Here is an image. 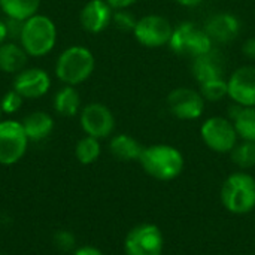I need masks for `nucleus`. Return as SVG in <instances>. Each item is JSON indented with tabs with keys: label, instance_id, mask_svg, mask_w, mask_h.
<instances>
[{
	"label": "nucleus",
	"instance_id": "nucleus-1",
	"mask_svg": "<svg viewBox=\"0 0 255 255\" xmlns=\"http://www.w3.org/2000/svg\"><path fill=\"white\" fill-rule=\"evenodd\" d=\"M139 163L149 176L158 181H172L184 170V155L181 151L164 143L143 148Z\"/></svg>",
	"mask_w": 255,
	"mask_h": 255
},
{
	"label": "nucleus",
	"instance_id": "nucleus-2",
	"mask_svg": "<svg viewBox=\"0 0 255 255\" xmlns=\"http://www.w3.org/2000/svg\"><path fill=\"white\" fill-rule=\"evenodd\" d=\"M57 42V28L51 18L36 13L22 22L19 45L30 57L49 54Z\"/></svg>",
	"mask_w": 255,
	"mask_h": 255
},
{
	"label": "nucleus",
	"instance_id": "nucleus-3",
	"mask_svg": "<svg viewBox=\"0 0 255 255\" xmlns=\"http://www.w3.org/2000/svg\"><path fill=\"white\" fill-rule=\"evenodd\" d=\"M96 60L93 52L81 45L64 49L55 64V75L64 85L76 87L87 81L94 72Z\"/></svg>",
	"mask_w": 255,
	"mask_h": 255
},
{
	"label": "nucleus",
	"instance_id": "nucleus-4",
	"mask_svg": "<svg viewBox=\"0 0 255 255\" xmlns=\"http://www.w3.org/2000/svg\"><path fill=\"white\" fill-rule=\"evenodd\" d=\"M221 202L232 214H248L255 208V179L244 172L230 175L221 187Z\"/></svg>",
	"mask_w": 255,
	"mask_h": 255
},
{
	"label": "nucleus",
	"instance_id": "nucleus-5",
	"mask_svg": "<svg viewBox=\"0 0 255 255\" xmlns=\"http://www.w3.org/2000/svg\"><path fill=\"white\" fill-rule=\"evenodd\" d=\"M169 48L175 54L193 60L211 51L214 43L203 27H199L193 21H182L173 27Z\"/></svg>",
	"mask_w": 255,
	"mask_h": 255
},
{
	"label": "nucleus",
	"instance_id": "nucleus-6",
	"mask_svg": "<svg viewBox=\"0 0 255 255\" xmlns=\"http://www.w3.org/2000/svg\"><path fill=\"white\" fill-rule=\"evenodd\" d=\"M200 136L208 148L220 154L232 152V149L238 145V139H239L233 121L224 117L208 118L202 124Z\"/></svg>",
	"mask_w": 255,
	"mask_h": 255
},
{
	"label": "nucleus",
	"instance_id": "nucleus-7",
	"mask_svg": "<svg viewBox=\"0 0 255 255\" xmlns=\"http://www.w3.org/2000/svg\"><path fill=\"white\" fill-rule=\"evenodd\" d=\"M28 145V137L21 123L13 120L0 121V164L10 166L18 163Z\"/></svg>",
	"mask_w": 255,
	"mask_h": 255
},
{
	"label": "nucleus",
	"instance_id": "nucleus-8",
	"mask_svg": "<svg viewBox=\"0 0 255 255\" xmlns=\"http://www.w3.org/2000/svg\"><path fill=\"white\" fill-rule=\"evenodd\" d=\"M173 25L166 16L151 13L137 19L133 34L134 39L146 48H160L169 45Z\"/></svg>",
	"mask_w": 255,
	"mask_h": 255
},
{
	"label": "nucleus",
	"instance_id": "nucleus-9",
	"mask_svg": "<svg viewBox=\"0 0 255 255\" xmlns=\"http://www.w3.org/2000/svg\"><path fill=\"white\" fill-rule=\"evenodd\" d=\"M163 247V233L154 224H140L134 227L124 242L127 255H161Z\"/></svg>",
	"mask_w": 255,
	"mask_h": 255
},
{
	"label": "nucleus",
	"instance_id": "nucleus-10",
	"mask_svg": "<svg viewBox=\"0 0 255 255\" xmlns=\"http://www.w3.org/2000/svg\"><path fill=\"white\" fill-rule=\"evenodd\" d=\"M166 102L170 114L178 120H184V121L200 118L205 112V103H206L200 91L187 87H179L172 90Z\"/></svg>",
	"mask_w": 255,
	"mask_h": 255
},
{
	"label": "nucleus",
	"instance_id": "nucleus-11",
	"mask_svg": "<svg viewBox=\"0 0 255 255\" xmlns=\"http://www.w3.org/2000/svg\"><path fill=\"white\" fill-rule=\"evenodd\" d=\"M81 127L87 136L103 139L112 134L115 118L108 106L102 103H90L81 111Z\"/></svg>",
	"mask_w": 255,
	"mask_h": 255
},
{
	"label": "nucleus",
	"instance_id": "nucleus-12",
	"mask_svg": "<svg viewBox=\"0 0 255 255\" xmlns=\"http://www.w3.org/2000/svg\"><path fill=\"white\" fill-rule=\"evenodd\" d=\"M229 97L233 103L255 108V66H242L227 79Z\"/></svg>",
	"mask_w": 255,
	"mask_h": 255
},
{
	"label": "nucleus",
	"instance_id": "nucleus-13",
	"mask_svg": "<svg viewBox=\"0 0 255 255\" xmlns=\"http://www.w3.org/2000/svg\"><path fill=\"white\" fill-rule=\"evenodd\" d=\"M205 31L211 37L214 45H226L238 39L242 25L239 18L232 12L212 13L203 24Z\"/></svg>",
	"mask_w": 255,
	"mask_h": 255
},
{
	"label": "nucleus",
	"instance_id": "nucleus-14",
	"mask_svg": "<svg viewBox=\"0 0 255 255\" xmlns=\"http://www.w3.org/2000/svg\"><path fill=\"white\" fill-rule=\"evenodd\" d=\"M51 78L39 67L24 69L16 73L13 79V90L18 91L24 99H40L49 91Z\"/></svg>",
	"mask_w": 255,
	"mask_h": 255
},
{
	"label": "nucleus",
	"instance_id": "nucleus-15",
	"mask_svg": "<svg viewBox=\"0 0 255 255\" xmlns=\"http://www.w3.org/2000/svg\"><path fill=\"white\" fill-rule=\"evenodd\" d=\"M191 73L199 84L224 78L226 57L223 55V52L212 48L211 51L191 60Z\"/></svg>",
	"mask_w": 255,
	"mask_h": 255
},
{
	"label": "nucleus",
	"instance_id": "nucleus-16",
	"mask_svg": "<svg viewBox=\"0 0 255 255\" xmlns=\"http://www.w3.org/2000/svg\"><path fill=\"white\" fill-rule=\"evenodd\" d=\"M114 9L106 0H90L81 10V25L85 31L97 34L109 27L112 22Z\"/></svg>",
	"mask_w": 255,
	"mask_h": 255
},
{
	"label": "nucleus",
	"instance_id": "nucleus-17",
	"mask_svg": "<svg viewBox=\"0 0 255 255\" xmlns=\"http://www.w3.org/2000/svg\"><path fill=\"white\" fill-rule=\"evenodd\" d=\"M229 118L233 121L242 140L255 142V108H245L233 103L229 109Z\"/></svg>",
	"mask_w": 255,
	"mask_h": 255
},
{
	"label": "nucleus",
	"instance_id": "nucleus-18",
	"mask_svg": "<svg viewBox=\"0 0 255 255\" xmlns=\"http://www.w3.org/2000/svg\"><path fill=\"white\" fill-rule=\"evenodd\" d=\"M21 124L24 127V131H25L28 140H34V142H40V140L46 139L51 134V131L54 130L52 117L42 111L28 114L22 120Z\"/></svg>",
	"mask_w": 255,
	"mask_h": 255
},
{
	"label": "nucleus",
	"instance_id": "nucleus-19",
	"mask_svg": "<svg viewBox=\"0 0 255 255\" xmlns=\"http://www.w3.org/2000/svg\"><path fill=\"white\" fill-rule=\"evenodd\" d=\"M28 54L21 45L13 42H4L0 45V70L4 73H18L24 70Z\"/></svg>",
	"mask_w": 255,
	"mask_h": 255
},
{
	"label": "nucleus",
	"instance_id": "nucleus-20",
	"mask_svg": "<svg viewBox=\"0 0 255 255\" xmlns=\"http://www.w3.org/2000/svg\"><path fill=\"white\" fill-rule=\"evenodd\" d=\"M111 154L121 161H134L140 158L143 146L128 134H117L109 143Z\"/></svg>",
	"mask_w": 255,
	"mask_h": 255
},
{
	"label": "nucleus",
	"instance_id": "nucleus-21",
	"mask_svg": "<svg viewBox=\"0 0 255 255\" xmlns=\"http://www.w3.org/2000/svg\"><path fill=\"white\" fill-rule=\"evenodd\" d=\"M54 109L61 117H75L81 109V97L75 87L64 85L54 96Z\"/></svg>",
	"mask_w": 255,
	"mask_h": 255
},
{
	"label": "nucleus",
	"instance_id": "nucleus-22",
	"mask_svg": "<svg viewBox=\"0 0 255 255\" xmlns=\"http://www.w3.org/2000/svg\"><path fill=\"white\" fill-rule=\"evenodd\" d=\"M40 6V0H0V9L7 18L25 21L36 15Z\"/></svg>",
	"mask_w": 255,
	"mask_h": 255
},
{
	"label": "nucleus",
	"instance_id": "nucleus-23",
	"mask_svg": "<svg viewBox=\"0 0 255 255\" xmlns=\"http://www.w3.org/2000/svg\"><path fill=\"white\" fill-rule=\"evenodd\" d=\"M100 152H102V148H100L99 139L91 137V136H85L79 139L75 148V155L81 164L94 163L100 157Z\"/></svg>",
	"mask_w": 255,
	"mask_h": 255
},
{
	"label": "nucleus",
	"instance_id": "nucleus-24",
	"mask_svg": "<svg viewBox=\"0 0 255 255\" xmlns=\"http://www.w3.org/2000/svg\"><path fill=\"white\" fill-rule=\"evenodd\" d=\"M232 161L241 169H251L255 166V142L242 140L232 149Z\"/></svg>",
	"mask_w": 255,
	"mask_h": 255
},
{
	"label": "nucleus",
	"instance_id": "nucleus-25",
	"mask_svg": "<svg viewBox=\"0 0 255 255\" xmlns=\"http://www.w3.org/2000/svg\"><path fill=\"white\" fill-rule=\"evenodd\" d=\"M199 91L206 102H220L224 97H229V84L226 78L212 79L202 82Z\"/></svg>",
	"mask_w": 255,
	"mask_h": 255
},
{
	"label": "nucleus",
	"instance_id": "nucleus-26",
	"mask_svg": "<svg viewBox=\"0 0 255 255\" xmlns=\"http://www.w3.org/2000/svg\"><path fill=\"white\" fill-rule=\"evenodd\" d=\"M137 19L134 18L133 13H130L127 9H118V10H114V15H112V24L121 30V31H133L134 30V25H136Z\"/></svg>",
	"mask_w": 255,
	"mask_h": 255
},
{
	"label": "nucleus",
	"instance_id": "nucleus-27",
	"mask_svg": "<svg viewBox=\"0 0 255 255\" xmlns=\"http://www.w3.org/2000/svg\"><path fill=\"white\" fill-rule=\"evenodd\" d=\"M24 102V97L15 91L13 88L10 91H7L1 99H0V106H1V112L4 114H15L19 111L21 105Z\"/></svg>",
	"mask_w": 255,
	"mask_h": 255
},
{
	"label": "nucleus",
	"instance_id": "nucleus-28",
	"mask_svg": "<svg viewBox=\"0 0 255 255\" xmlns=\"http://www.w3.org/2000/svg\"><path fill=\"white\" fill-rule=\"evenodd\" d=\"M54 245L58 250L67 253V251H72L75 248L76 239H75V236H73L72 232H69V230H58L54 235Z\"/></svg>",
	"mask_w": 255,
	"mask_h": 255
},
{
	"label": "nucleus",
	"instance_id": "nucleus-29",
	"mask_svg": "<svg viewBox=\"0 0 255 255\" xmlns=\"http://www.w3.org/2000/svg\"><path fill=\"white\" fill-rule=\"evenodd\" d=\"M242 52L250 60H255V37H250L242 45Z\"/></svg>",
	"mask_w": 255,
	"mask_h": 255
},
{
	"label": "nucleus",
	"instance_id": "nucleus-30",
	"mask_svg": "<svg viewBox=\"0 0 255 255\" xmlns=\"http://www.w3.org/2000/svg\"><path fill=\"white\" fill-rule=\"evenodd\" d=\"M106 1L114 10H118V9H127L139 0H106Z\"/></svg>",
	"mask_w": 255,
	"mask_h": 255
},
{
	"label": "nucleus",
	"instance_id": "nucleus-31",
	"mask_svg": "<svg viewBox=\"0 0 255 255\" xmlns=\"http://www.w3.org/2000/svg\"><path fill=\"white\" fill-rule=\"evenodd\" d=\"M73 255H103V253L94 247H81L75 251Z\"/></svg>",
	"mask_w": 255,
	"mask_h": 255
},
{
	"label": "nucleus",
	"instance_id": "nucleus-32",
	"mask_svg": "<svg viewBox=\"0 0 255 255\" xmlns=\"http://www.w3.org/2000/svg\"><path fill=\"white\" fill-rule=\"evenodd\" d=\"M175 3H178L179 6H184V7H196L200 3H203V0H175Z\"/></svg>",
	"mask_w": 255,
	"mask_h": 255
},
{
	"label": "nucleus",
	"instance_id": "nucleus-33",
	"mask_svg": "<svg viewBox=\"0 0 255 255\" xmlns=\"http://www.w3.org/2000/svg\"><path fill=\"white\" fill-rule=\"evenodd\" d=\"M7 37V27H6V21H1L0 19V45L4 43Z\"/></svg>",
	"mask_w": 255,
	"mask_h": 255
},
{
	"label": "nucleus",
	"instance_id": "nucleus-34",
	"mask_svg": "<svg viewBox=\"0 0 255 255\" xmlns=\"http://www.w3.org/2000/svg\"><path fill=\"white\" fill-rule=\"evenodd\" d=\"M1 114H3V112H1V106H0V117H1Z\"/></svg>",
	"mask_w": 255,
	"mask_h": 255
}]
</instances>
